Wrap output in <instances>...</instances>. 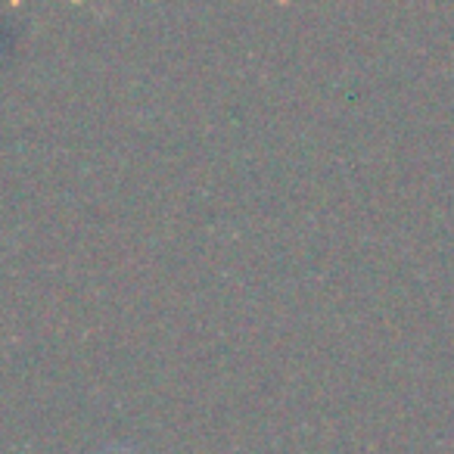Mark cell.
<instances>
[{"label":"cell","instance_id":"obj_1","mask_svg":"<svg viewBox=\"0 0 454 454\" xmlns=\"http://www.w3.org/2000/svg\"><path fill=\"white\" fill-rule=\"evenodd\" d=\"M103 454H131V451H125V448H109V451H103Z\"/></svg>","mask_w":454,"mask_h":454}]
</instances>
